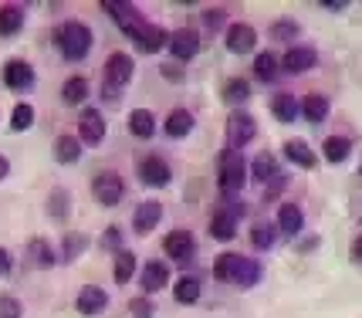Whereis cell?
Segmentation results:
<instances>
[{"label":"cell","instance_id":"cell-20","mask_svg":"<svg viewBox=\"0 0 362 318\" xmlns=\"http://www.w3.org/2000/svg\"><path fill=\"white\" fill-rule=\"evenodd\" d=\"M271 112H274V119H278V122H295V115L301 112V105L295 102V95L281 92V95L271 98Z\"/></svg>","mask_w":362,"mask_h":318},{"label":"cell","instance_id":"cell-10","mask_svg":"<svg viewBox=\"0 0 362 318\" xmlns=\"http://www.w3.org/2000/svg\"><path fill=\"white\" fill-rule=\"evenodd\" d=\"M163 251L173 257V261H187L197 251V240H193L189 230H173V234H166V240H163Z\"/></svg>","mask_w":362,"mask_h":318},{"label":"cell","instance_id":"cell-1","mask_svg":"<svg viewBox=\"0 0 362 318\" xmlns=\"http://www.w3.org/2000/svg\"><path fill=\"white\" fill-rule=\"evenodd\" d=\"M217 183H221V193L230 200V196H237V193L244 190V183H247V163H244V156L237 153V149H223L221 159H217Z\"/></svg>","mask_w":362,"mask_h":318},{"label":"cell","instance_id":"cell-13","mask_svg":"<svg viewBox=\"0 0 362 318\" xmlns=\"http://www.w3.org/2000/svg\"><path fill=\"white\" fill-rule=\"evenodd\" d=\"M254 45H257V31H254L251 24H234L227 31V48L234 51V54H247V51H254Z\"/></svg>","mask_w":362,"mask_h":318},{"label":"cell","instance_id":"cell-21","mask_svg":"<svg viewBox=\"0 0 362 318\" xmlns=\"http://www.w3.org/2000/svg\"><path fill=\"white\" fill-rule=\"evenodd\" d=\"M284 156L291 159V163H298V166H305V170H312L318 163V156L308 149V143H301V139H288V143H284Z\"/></svg>","mask_w":362,"mask_h":318},{"label":"cell","instance_id":"cell-34","mask_svg":"<svg viewBox=\"0 0 362 318\" xmlns=\"http://www.w3.org/2000/svg\"><path fill=\"white\" fill-rule=\"evenodd\" d=\"M247 95H251V88H247V81L244 78H230L227 85H223V98H227L230 105H240Z\"/></svg>","mask_w":362,"mask_h":318},{"label":"cell","instance_id":"cell-30","mask_svg":"<svg viewBox=\"0 0 362 318\" xmlns=\"http://www.w3.org/2000/svg\"><path fill=\"white\" fill-rule=\"evenodd\" d=\"M85 95H88V81L81 78V75H75V78L64 81L62 98L68 102V105H78V102H85Z\"/></svg>","mask_w":362,"mask_h":318},{"label":"cell","instance_id":"cell-3","mask_svg":"<svg viewBox=\"0 0 362 318\" xmlns=\"http://www.w3.org/2000/svg\"><path fill=\"white\" fill-rule=\"evenodd\" d=\"M254 136H257V126H254V119L247 112L237 109L234 115H227V143H230V149L240 153V146H247Z\"/></svg>","mask_w":362,"mask_h":318},{"label":"cell","instance_id":"cell-16","mask_svg":"<svg viewBox=\"0 0 362 318\" xmlns=\"http://www.w3.org/2000/svg\"><path fill=\"white\" fill-rule=\"evenodd\" d=\"M166 285H170V268L163 261H149L142 268V288L146 291H159V288H166Z\"/></svg>","mask_w":362,"mask_h":318},{"label":"cell","instance_id":"cell-45","mask_svg":"<svg viewBox=\"0 0 362 318\" xmlns=\"http://www.w3.org/2000/svg\"><path fill=\"white\" fill-rule=\"evenodd\" d=\"M221 20H223L221 11H210V14H206V24H221Z\"/></svg>","mask_w":362,"mask_h":318},{"label":"cell","instance_id":"cell-22","mask_svg":"<svg viewBox=\"0 0 362 318\" xmlns=\"http://www.w3.org/2000/svg\"><path fill=\"white\" fill-rule=\"evenodd\" d=\"M193 132V115L187 109H176L166 115V136H173V139H183Z\"/></svg>","mask_w":362,"mask_h":318},{"label":"cell","instance_id":"cell-5","mask_svg":"<svg viewBox=\"0 0 362 318\" xmlns=\"http://www.w3.org/2000/svg\"><path fill=\"white\" fill-rule=\"evenodd\" d=\"M102 7H105V11L119 20V28H122L129 37H136V34H139V28L146 24V20L139 17V11H136L132 4H126V0H105Z\"/></svg>","mask_w":362,"mask_h":318},{"label":"cell","instance_id":"cell-12","mask_svg":"<svg viewBox=\"0 0 362 318\" xmlns=\"http://www.w3.org/2000/svg\"><path fill=\"white\" fill-rule=\"evenodd\" d=\"M4 85L14 88V92H24L34 85V68L28 61H7L4 68Z\"/></svg>","mask_w":362,"mask_h":318},{"label":"cell","instance_id":"cell-29","mask_svg":"<svg viewBox=\"0 0 362 318\" xmlns=\"http://www.w3.org/2000/svg\"><path fill=\"white\" fill-rule=\"evenodd\" d=\"M173 298L180 305H193L200 298V281H197V278H180L173 288Z\"/></svg>","mask_w":362,"mask_h":318},{"label":"cell","instance_id":"cell-36","mask_svg":"<svg viewBox=\"0 0 362 318\" xmlns=\"http://www.w3.org/2000/svg\"><path fill=\"white\" fill-rule=\"evenodd\" d=\"M31 257L41 264V268H47V264H54V254H51V247H47V240L34 237L31 240Z\"/></svg>","mask_w":362,"mask_h":318},{"label":"cell","instance_id":"cell-9","mask_svg":"<svg viewBox=\"0 0 362 318\" xmlns=\"http://www.w3.org/2000/svg\"><path fill=\"white\" fill-rule=\"evenodd\" d=\"M78 136L81 143H102L105 139V115L98 109H85L78 122Z\"/></svg>","mask_w":362,"mask_h":318},{"label":"cell","instance_id":"cell-25","mask_svg":"<svg viewBox=\"0 0 362 318\" xmlns=\"http://www.w3.org/2000/svg\"><path fill=\"white\" fill-rule=\"evenodd\" d=\"M240 261H244L240 254H221V257H217V264H214V274H217L221 281H227V285H230V281H237Z\"/></svg>","mask_w":362,"mask_h":318},{"label":"cell","instance_id":"cell-14","mask_svg":"<svg viewBox=\"0 0 362 318\" xmlns=\"http://www.w3.org/2000/svg\"><path fill=\"white\" fill-rule=\"evenodd\" d=\"M78 312L81 315H98V312H105V305H109V295L102 291V288H95V285H85L78 291Z\"/></svg>","mask_w":362,"mask_h":318},{"label":"cell","instance_id":"cell-6","mask_svg":"<svg viewBox=\"0 0 362 318\" xmlns=\"http://www.w3.org/2000/svg\"><path fill=\"white\" fill-rule=\"evenodd\" d=\"M244 213V207H237V204H230V207H221L217 213H214V220H210V234L217 240H234L237 234V217Z\"/></svg>","mask_w":362,"mask_h":318},{"label":"cell","instance_id":"cell-26","mask_svg":"<svg viewBox=\"0 0 362 318\" xmlns=\"http://www.w3.org/2000/svg\"><path fill=\"white\" fill-rule=\"evenodd\" d=\"M278 223H281L284 234H298L301 223H305V217H301V207H295V204H284V207L278 210Z\"/></svg>","mask_w":362,"mask_h":318},{"label":"cell","instance_id":"cell-4","mask_svg":"<svg viewBox=\"0 0 362 318\" xmlns=\"http://www.w3.org/2000/svg\"><path fill=\"white\" fill-rule=\"evenodd\" d=\"M92 196L98 204H105V207H115L122 196H126V183H122V176L119 173H102L95 176L92 183Z\"/></svg>","mask_w":362,"mask_h":318},{"label":"cell","instance_id":"cell-15","mask_svg":"<svg viewBox=\"0 0 362 318\" xmlns=\"http://www.w3.org/2000/svg\"><path fill=\"white\" fill-rule=\"evenodd\" d=\"M136 45L142 51H159L170 45V34L163 31V28H156V24H142L139 34H136Z\"/></svg>","mask_w":362,"mask_h":318},{"label":"cell","instance_id":"cell-24","mask_svg":"<svg viewBox=\"0 0 362 318\" xmlns=\"http://www.w3.org/2000/svg\"><path fill=\"white\" fill-rule=\"evenodd\" d=\"M21 24H24V11H21L17 4H7V7H0V37L14 34Z\"/></svg>","mask_w":362,"mask_h":318},{"label":"cell","instance_id":"cell-7","mask_svg":"<svg viewBox=\"0 0 362 318\" xmlns=\"http://www.w3.org/2000/svg\"><path fill=\"white\" fill-rule=\"evenodd\" d=\"M170 51H173L176 61H193L197 51H200V34L197 31H173L170 34Z\"/></svg>","mask_w":362,"mask_h":318},{"label":"cell","instance_id":"cell-19","mask_svg":"<svg viewBox=\"0 0 362 318\" xmlns=\"http://www.w3.org/2000/svg\"><path fill=\"white\" fill-rule=\"evenodd\" d=\"M129 132L132 136H139V139H153V132H156V119H153V112L146 109H136L129 115Z\"/></svg>","mask_w":362,"mask_h":318},{"label":"cell","instance_id":"cell-39","mask_svg":"<svg viewBox=\"0 0 362 318\" xmlns=\"http://www.w3.org/2000/svg\"><path fill=\"white\" fill-rule=\"evenodd\" d=\"M257 274H261V268L254 264V261H240V271H237V285H254L257 281Z\"/></svg>","mask_w":362,"mask_h":318},{"label":"cell","instance_id":"cell-2","mask_svg":"<svg viewBox=\"0 0 362 318\" xmlns=\"http://www.w3.org/2000/svg\"><path fill=\"white\" fill-rule=\"evenodd\" d=\"M58 48H62V54L68 61H81V58L92 51V28L81 24V20L62 24V31H58Z\"/></svg>","mask_w":362,"mask_h":318},{"label":"cell","instance_id":"cell-27","mask_svg":"<svg viewBox=\"0 0 362 318\" xmlns=\"http://www.w3.org/2000/svg\"><path fill=\"white\" fill-rule=\"evenodd\" d=\"M254 179H261V183L278 179V159L271 153H257V159H254Z\"/></svg>","mask_w":362,"mask_h":318},{"label":"cell","instance_id":"cell-47","mask_svg":"<svg viewBox=\"0 0 362 318\" xmlns=\"http://www.w3.org/2000/svg\"><path fill=\"white\" fill-rule=\"evenodd\" d=\"M356 254H359V261H362V240H359V244H356Z\"/></svg>","mask_w":362,"mask_h":318},{"label":"cell","instance_id":"cell-11","mask_svg":"<svg viewBox=\"0 0 362 318\" xmlns=\"http://www.w3.org/2000/svg\"><path fill=\"white\" fill-rule=\"evenodd\" d=\"M139 179L146 187H166V183H170V166H166V159L146 156L139 163Z\"/></svg>","mask_w":362,"mask_h":318},{"label":"cell","instance_id":"cell-46","mask_svg":"<svg viewBox=\"0 0 362 318\" xmlns=\"http://www.w3.org/2000/svg\"><path fill=\"white\" fill-rule=\"evenodd\" d=\"M7 170H11V163H7V156H0V179L7 176Z\"/></svg>","mask_w":362,"mask_h":318},{"label":"cell","instance_id":"cell-33","mask_svg":"<svg viewBox=\"0 0 362 318\" xmlns=\"http://www.w3.org/2000/svg\"><path fill=\"white\" fill-rule=\"evenodd\" d=\"M54 153H58L62 163H75V159L81 156V143L75 139V136H62V139L54 143Z\"/></svg>","mask_w":362,"mask_h":318},{"label":"cell","instance_id":"cell-37","mask_svg":"<svg viewBox=\"0 0 362 318\" xmlns=\"http://www.w3.org/2000/svg\"><path fill=\"white\" fill-rule=\"evenodd\" d=\"M85 247H88V237H85V234H68V237H64V257H68V261L78 257Z\"/></svg>","mask_w":362,"mask_h":318},{"label":"cell","instance_id":"cell-28","mask_svg":"<svg viewBox=\"0 0 362 318\" xmlns=\"http://www.w3.org/2000/svg\"><path fill=\"white\" fill-rule=\"evenodd\" d=\"M132 274H136V254H132V251H119V254H115V281H119V285H129Z\"/></svg>","mask_w":362,"mask_h":318},{"label":"cell","instance_id":"cell-32","mask_svg":"<svg viewBox=\"0 0 362 318\" xmlns=\"http://www.w3.org/2000/svg\"><path fill=\"white\" fill-rule=\"evenodd\" d=\"M254 75L261 81H274V75H278V58H274L271 51L257 54V58H254Z\"/></svg>","mask_w":362,"mask_h":318},{"label":"cell","instance_id":"cell-23","mask_svg":"<svg viewBox=\"0 0 362 318\" xmlns=\"http://www.w3.org/2000/svg\"><path fill=\"white\" fill-rule=\"evenodd\" d=\"M301 105V115L308 119V122H322L325 115H329V98L325 95H308L305 102H298Z\"/></svg>","mask_w":362,"mask_h":318},{"label":"cell","instance_id":"cell-41","mask_svg":"<svg viewBox=\"0 0 362 318\" xmlns=\"http://www.w3.org/2000/svg\"><path fill=\"white\" fill-rule=\"evenodd\" d=\"M295 31H298L295 20H278V24H274V37H291Z\"/></svg>","mask_w":362,"mask_h":318},{"label":"cell","instance_id":"cell-42","mask_svg":"<svg viewBox=\"0 0 362 318\" xmlns=\"http://www.w3.org/2000/svg\"><path fill=\"white\" fill-rule=\"evenodd\" d=\"M132 312H136L139 318H149V315H153V308H149V302H146V298H136V302H132Z\"/></svg>","mask_w":362,"mask_h":318},{"label":"cell","instance_id":"cell-44","mask_svg":"<svg viewBox=\"0 0 362 318\" xmlns=\"http://www.w3.org/2000/svg\"><path fill=\"white\" fill-rule=\"evenodd\" d=\"M322 7H329V11H342V7H349L346 0H325Z\"/></svg>","mask_w":362,"mask_h":318},{"label":"cell","instance_id":"cell-31","mask_svg":"<svg viewBox=\"0 0 362 318\" xmlns=\"http://www.w3.org/2000/svg\"><path fill=\"white\" fill-rule=\"evenodd\" d=\"M349 153H352L349 139H342V136H329L325 139V159L329 163H342V159H349Z\"/></svg>","mask_w":362,"mask_h":318},{"label":"cell","instance_id":"cell-8","mask_svg":"<svg viewBox=\"0 0 362 318\" xmlns=\"http://www.w3.org/2000/svg\"><path fill=\"white\" fill-rule=\"evenodd\" d=\"M132 71H136V64H132V58L122 54V51H115L109 61H105V81H109L112 88H122V85L132 78Z\"/></svg>","mask_w":362,"mask_h":318},{"label":"cell","instance_id":"cell-38","mask_svg":"<svg viewBox=\"0 0 362 318\" xmlns=\"http://www.w3.org/2000/svg\"><path fill=\"white\" fill-rule=\"evenodd\" d=\"M11 126L21 132V129H31L34 126V109L31 105H17L14 109V119H11Z\"/></svg>","mask_w":362,"mask_h":318},{"label":"cell","instance_id":"cell-40","mask_svg":"<svg viewBox=\"0 0 362 318\" xmlns=\"http://www.w3.org/2000/svg\"><path fill=\"white\" fill-rule=\"evenodd\" d=\"M0 318H21V302L14 295H0Z\"/></svg>","mask_w":362,"mask_h":318},{"label":"cell","instance_id":"cell-17","mask_svg":"<svg viewBox=\"0 0 362 318\" xmlns=\"http://www.w3.org/2000/svg\"><path fill=\"white\" fill-rule=\"evenodd\" d=\"M315 64V51L312 48H291L284 54V71H291V75H301V71H308Z\"/></svg>","mask_w":362,"mask_h":318},{"label":"cell","instance_id":"cell-35","mask_svg":"<svg viewBox=\"0 0 362 318\" xmlns=\"http://www.w3.org/2000/svg\"><path fill=\"white\" fill-rule=\"evenodd\" d=\"M274 237H278V234H274V227H264V223L251 230V240H254V247H257V251H268L271 244H274Z\"/></svg>","mask_w":362,"mask_h":318},{"label":"cell","instance_id":"cell-18","mask_svg":"<svg viewBox=\"0 0 362 318\" xmlns=\"http://www.w3.org/2000/svg\"><path fill=\"white\" fill-rule=\"evenodd\" d=\"M159 220H163V207H159L156 200L139 204V210H136V230H139V234H149Z\"/></svg>","mask_w":362,"mask_h":318},{"label":"cell","instance_id":"cell-43","mask_svg":"<svg viewBox=\"0 0 362 318\" xmlns=\"http://www.w3.org/2000/svg\"><path fill=\"white\" fill-rule=\"evenodd\" d=\"M7 271H11V254H7V251L0 247V278H4Z\"/></svg>","mask_w":362,"mask_h":318}]
</instances>
